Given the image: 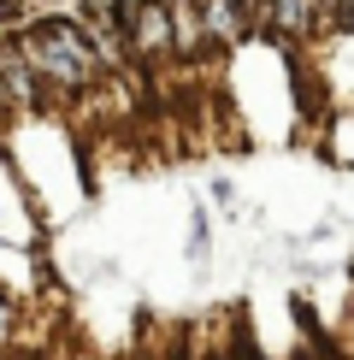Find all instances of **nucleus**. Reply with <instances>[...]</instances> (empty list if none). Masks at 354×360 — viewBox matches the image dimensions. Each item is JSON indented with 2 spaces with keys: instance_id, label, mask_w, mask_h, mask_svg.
<instances>
[{
  "instance_id": "obj_3",
  "label": "nucleus",
  "mask_w": 354,
  "mask_h": 360,
  "mask_svg": "<svg viewBox=\"0 0 354 360\" xmlns=\"http://www.w3.org/2000/svg\"><path fill=\"white\" fill-rule=\"evenodd\" d=\"M183 231H189V236H183V254H189V266H206V260H213V219H206L201 207H195Z\"/></svg>"
},
{
  "instance_id": "obj_1",
  "label": "nucleus",
  "mask_w": 354,
  "mask_h": 360,
  "mask_svg": "<svg viewBox=\"0 0 354 360\" xmlns=\"http://www.w3.org/2000/svg\"><path fill=\"white\" fill-rule=\"evenodd\" d=\"M18 53L29 59V71H36L41 89H65V95H88L100 77H107V53L95 48V36L65 18V12H41V18H29L18 30Z\"/></svg>"
},
{
  "instance_id": "obj_4",
  "label": "nucleus",
  "mask_w": 354,
  "mask_h": 360,
  "mask_svg": "<svg viewBox=\"0 0 354 360\" xmlns=\"http://www.w3.org/2000/svg\"><path fill=\"white\" fill-rule=\"evenodd\" d=\"M213 201H218V207H230V201H236V189H230V177H213Z\"/></svg>"
},
{
  "instance_id": "obj_2",
  "label": "nucleus",
  "mask_w": 354,
  "mask_h": 360,
  "mask_svg": "<svg viewBox=\"0 0 354 360\" xmlns=\"http://www.w3.org/2000/svg\"><path fill=\"white\" fill-rule=\"evenodd\" d=\"M118 12V41L136 59H166L171 53V12L166 0H112Z\"/></svg>"
}]
</instances>
